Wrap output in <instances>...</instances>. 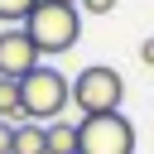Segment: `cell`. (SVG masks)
<instances>
[{
    "label": "cell",
    "instance_id": "11",
    "mask_svg": "<svg viewBox=\"0 0 154 154\" xmlns=\"http://www.w3.org/2000/svg\"><path fill=\"white\" fill-rule=\"evenodd\" d=\"M14 149V120H0V154Z\"/></svg>",
    "mask_w": 154,
    "mask_h": 154
},
{
    "label": "cell",
    "instance_id": "8",
    "mask_svg": "<svg viewBox=\"0 0 154 154\" xmlns=\"http://www.w3.org/2000/svg\"><path fill=\"white\" fill-rule=\"evenodd\" d=\"M0 120H24V106H19V82L14 77H0Z\"/></svg>",
    "mask_w": 154,
    "mask_h": 154
},
{
    "label": "cell",
    "instance_id": "12",
    "mask_svg": "<svg viewBox=\"0 0 154 154\" xmlns=\"http://www.w3.org/2000/svg\"><path fill=\"white\" fill-rule=\"evenodd\" d=\"M140 58H144V63L154 67V38H144V43H140Z\"/></svg>",
    "mask_w": 154,
    "mask_h": 154
},
{
    "label": "cell",
    "instance_id": "7",
    "mask_svg": "<svg viewBox=\"0 0 154 154\" xmlns=\"http://www.w3.org/2000/svg\"><path fill=\"white\" fill-rule=\"evenodd\" d=\"M10 154H48L43 125H38V120H19V125H14V149H10Z\"/></svg>",
    "mask_w": 154,
    "mask_h": 154
},
{
    "label": "cell",
    "instance_id": "6",
    "mask_svg": "<svg viewBox=\"0 0 154 154\" xmlns=\"http://www.w3.org/2000/svg\"><path fill=\"white\" fill-rule=\"evenodd\" d=\"M43 140H48V154H77V120H48L43 125Z\"/></svg>",
    "mask_w": 154,
    "mask_h": 154
},
{
    "label": "cell",
    "instance_id": "5",
    "mask_svg": "<svg viewBox=\"0 0 154 154\" xmlns=\"http://www.w3.org/2000/svg\"><path fill=\"white\" fill-rule=\"evenodd\" d=\"M38 58H43V53H38V43L29 38L24 24H5V29H0V77H14V82H19V77H29V72L38 67Z\"/></svg>",
    "mask_w": 154,
    "mask_h": 154
},
{
    "label": "cell",
    "instance_id": "1",
    "mask_svg": "<svg viewBox=\"0 0 154 154\" xmlns=\"http://www.w3.org/2000/svg\"><path fill=\"white\" fill-rule=\"evenodd\" d=\"M29 38L38 43V53H67L77 38H82V10L77 5H63V0H38L24 19Z\"/></svg>",
    "mask_w": 154,
    "mask_h": 154
},
{
    "label": "cell",
    "instance_id": "2",
    "mask_svg": "<svg viewBox=\"0 0 154 154\" xmlns=\"http://www.w3.org/2000/svg\"><path fill=\"white\" fill-rule=\"evenodd\" d=\"M19 106H24V120H58L67 106H72V82L58 72V67H48V63H38L29 77H19Z\"/></svg>",
    "mask_w": 154,
    "mask_h": 154
},
{
    "label": "cell",
    "instance_id": "10",
    "mask_svg": "<svg viewBox=\"0 0 154 154\" xmlns=\"http://www.w3.org/2000/svg\"><path fill=\"white\" fill-rule=\"evenodd\" d=\"M116 5H120V0H77V10H82V14H111Z\"/></svg>",
    "mask_w": 154,
    "mask_h": 154
},
{
    "label": "cell",
    "instance_id": "3",
    "mask_svg": "<svg viewBox=\"0 0 154 154\" xmlns=\"http://www.w3.org/2000/svg\"><path fill=\"white\" fill-rule=\"evenodd\" d=\"M125 101V77L106 63H91L72 77V106L82 116H106V111H120Z\"/></svg>",
    "mask_w": 154,
    "mask_h": 154
},
{
    "label": "cell",
    "instance_id": "4",
    "mask_svg": "<svg viewBox=\"0 0 154 154\" xmlns=\"http://www.w3.org/2000/svg\"><path fill=\"white\" fill-rule=\"evenodd\" d=\"M77 154H135V125L120 111L77 120Z\"/></svg>",
    "mask_w": 154,
    "mask_h": 154
},
{
    "label": "cell",
    "instance_id": "13",
    "mask_svg": "<svg viewBox=\"0 0 154 154\" xmlns=\"http://www.w3.org/2000/svg\"><path fill=\"white\" fill-rule=\"evenodd\" d=\"M63 5H77V0H63Z\"/></svg>",
    "mask_w": 154,
    "mask_h": 154
},
{
    "label": "cell",
    "instance_id": "9",
    "mask_svg": "<svg viewBox=\"0 0 154 154\" xmlns=\"http://www.w3.org/2000/svg\"><path fill=\"white\" fill-rule=\"evenodd\" d=\"M34 5H38V0H0V19H5V24H24Z\"/></svg>",
    "mask_w": 154,
    "mask_h": 154
}]
</instances>
